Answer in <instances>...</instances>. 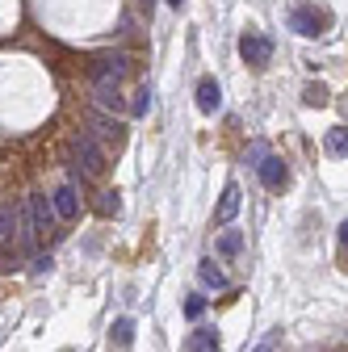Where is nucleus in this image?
<instances>
[{"mask_svg": "<svg viewBox=\"0 0 348 352\" xmlns=\"http://www.w3.org/2000/svg\"><path fill=\"white\" fill-rule=\"evenodd\" d=\"M185 315H189V319H202V315H206V298H197V294H193V298L185 302Z\"/></svg>", "mask_w": 348, "mask_h": 352, "instance_id": "aec40b11", "label": "nucleus"}, {"mask_svg": "<svg viewBox=\"0 0 348 352\" xmlns=\"http://www.w3.org/2000/svg\"><path fill=\"white\" fill-rule=\"evenodd\" d=\"M51 201H55V214H59V218H76V214H80V193H76V185H59V189L51 193Z\"/></svg>", "mask_w": 348, "mask_h": 352, "instance_id": "6e6552de", "label": "nucleus"}, {"mask_svg": "<svg viewBox=\"0 0 348 352\" xmlns=\"http://www.w3.org/2000/svg\"><path fill=\"white\" fill-rule=\"evenodd\" d=\"M51 264H55L51 256H34V264H30V273H34V277H42V273H51Z\"/></svg>", "mask_w": 348, "mask_h": 352, "instance_id": "412c9836", "label": "nucleus"}, {"mask_svg": "<svg viewBox=\"0 0 348 352\" xmlns=\"http://www.w3.org/2000/svg\"><path fill=\"white\" fill-rule=\"evenodd\" d=\"M109 340H113L118 348H130V344H135V323H130V319H118L113 331H109Z\"/></svg>", "mask_w": 348, "mask_h": 352, "instance_id": "dca6fc26", "label": "nucleus"}, {"mask_svg": "<svg viewBox=\"0 0 348 352\" xmlns=\"http://www.w3.org/2000/svg\"><path fill=\"white\" fill-rule=\"evenodd\" d=\"M290 30L302 34V38H319V34H323V17H319L311 5H294V9H290Z\"/></svg>", "mask_w": 348, "mask_h": 352, "instance_id": "7ed1b4c3", "label": "nucleus"}, {"mask_svg": "<svg viewBox=\"0 0 348 352\" xmlns=\"http://www.w3.org/2000/svg\"><path fill=\"white\" fill-rule=\"evenodd\" d=\"M323 147H327V155H348V130H344V126L327 130V139H323Z\"/></svg>", "mask_w": 348, "mask_h": 352, "instance_id": "2eb2a0df", "label": "nucleus"}, {"mask_svg": "<svg viewBox=\"0 0 348 352\" xmlns=\"http://www.w3.org/2000/svg\"><path fill=\"white\" fill-rule=\"evenodd\" d=\"M13 227H17V210L13 206H0V239H9Z\"/></svg>", "mask_w": 348, "mask_h": 352, "instance_id": "a211bd4d", "label": "nucleus"}, {"mask_svg": "<svg viewBox=\"0 0 348 352\" xmlns=\"http://www.w3.org/2000/svg\"><path fill=\"white\" fill-rule=\"evenodd\" d=\"M256 168H260V185H265V189H281V185H285V176H290L285 164H281L277 155H269L265 164H256Z\"/></svg>", "mask_w": 348, "mask_h": 352, "instance_id": "9d476101", "label": "nucleus"}, {"mask_svg": "<svg viewBox=\"0 0 348 352\" xmlns=\"http://www.w3.org/2000/svg\"><path fill=\"white\" fill-rule=\"evenodd\" d=\"M93 93H97V105H101V109H113V113H122V109H126V97H122L118 80L93 76Z\"/></svg>", "mask_w": 348, "mask_h": 352, "instance_id": "39448f33", "label": "nucleus"}, {"mask_svg": "<svg viewBox=\"0 0 348 352\" xmlns=\"http://www.w3.org/2000/svg\"><path fill=\"white\" fill-rule=\"evenodd\" d=\"M197 277H202L206 285H214V289H227V273H223L214 260H202V264H197Z\"/></svg>", "mask_w": 348, "mask_h": 352, "instance_id": "f8f14e48", "label": "nucleus"}, {"mask_svg": "<svg viewBox=\"0 0 348 352\" xmlns=\"http://www.w3.org/2000/svg\"><path fill=\"white\" fill-rule=\"evenodd\" d=\"M239 206H243V193H239V185H227V189H223V197H219V210H214V223H219V227H227L231 218L239 214Z\"/></svg>", "mask_w": 348, "mask_h": 352, "instance_id": "0eeeda50", "label": "nucleus"}, {"mask_svg": "<svg viewBox=\"0 0 348 352\" xmlns=\"http://www.w3.org/2000/svg\"><path fill=\"white\" fill-rule=\"evenodd\" d=\"M214 248H219V256H227V260H231V256H239V252H243V235H239V231H223Z\"/></svg>", "mask_w": 348, "mask_h": 352, "instance_id": "4468645a", "label": "nucleus"}, {"mask_svg": "<svg viewBox=\"0 0 348 352\" xmlns=\"http://www.w3.org/2000/svg\"><path fill=\"white\" fill-rule=\"evenodd\" d=\"M239 55H243V63H252V67H265V63L273 59V42L260 38V34H243V38H239Z\"/></svg>", "mask_w": 348, "mask_h": 352, "instance_id": "f03ea898", "label": "nucleus"}, {"mask_svg": "<svg viewBox=\"0 0 348 352\" xmlns=\"http://www.w3.org/2000/svg\"><path fill=\"white\" fill-rule=\"evenodd\" d=\"M126 72H130V59L122 55V51H105V55H97V63H93V76H105V80H126Z\"/></svg>", "mask_w": 348, "mask_h": 352, "instance_id": "423d86ee", "label": "nucleus"}, {"mask_svg": "<svg viewBox=\"0 0 348 352\" xmlns=\"http://www.w3.org/2000/svg\"><path fill=\"white\" fill-rule=\"evenodd\" d=\"M185 352H223L219 331H214V327H197V331L185 340Z\"/></svg>", "mask_w": 348, "mask_h": 352, "instance_id": "9b49d317", "label": "nucleus"}, {"mask_svg": "<svg viewBox=\"0 0 348 352\" xmlns=\"http://www.w3.org/2000/svg\"><path fill=\"white\" fill-rule=\"evenodd\" d=\"M97 210H101V214H118V193H101Z\"/></svg>", "mask_w": 348, "mask_h": 352, "instance_id": "4be33fe9", "label": "nucleus"}, {"mask_svg": "<svg viewBox=\"0 0 348 352\" xmlns=\"http://www.w3.org/2000/svg\"><path fill=\"white\" fill-rule=\"evenodd\" d=\"M25 206H30V214H34V231H38V239H42V235L55 227V218H59V214H55V201H51L47 193H30Z\"/></svg>", "mask_w": 348, "mask_h": 352, "instance_id": "f257e3e1", "label": "nucleus"}, {"mask_svg": "<svg viewBox=\"0 0 348 352\" xmlns=\"http://www.w3.org/2000/svg\"><path fill=\"white\" fill-rule=\"evenodd\" d=\"M93 135H101V139H118V135H122V122L109 118V113H93Z\"/></svg>", "mask_w": 348, "mask_h": 352, "instance_id": "ddd939ff", "label": "nucleus"}, {"mask_svg": "<svg viewBox=\"0 0 348 352\" xmlns=\"http://www.w3.org/2000/svg\"><path fill=\"white\" fill-rule=\"evenodd\" d=\"M273 348H277V336H269V340H265V344H256V348H252V352H273Z\"/></svg>", "mask_w": 348, "mask_h": 352, "instance_id": "5701e85b", "label": "nucleus"}, {"mask_svg": "<svg viewBox=\"0 0 348 352\" xmlns=\"http://www.w3.org/2000/svg\"><path fill=\"white\" fill-rule=\"evenodd\" d=\"M168 5H172V9H181V5H185V0H168Z\"/></svg>", "mask_w": 348, "mask_h": 352, "instance_id": "393cba45", "label": "nucleus"}, {"mask_svg": "<svg viewBox=\"0 0 348 352\" xmlns=\"http://www.w3.org/2000/svg\"><path fill=\"white\" fill-rule=\"evenodd\" d=\"M340 243L348 248V218H344V223H340Z\"/></svg>", "mask_w": 348, "mask_h": 352, "instance_id": "b1692460", "label": "nucleus"}, {"mask_svg": "<svg viewBox=\"0 0 348 352\" xmlns=\"http://www.w3.org/2000/svg\"><path fill=\"white\" fill-rule=\"evenodd\" d=\"M219 105H223V88H219V80L206 76V80L197 84V109H202V113H214Z\"/></svg>", "mask_w": 348, "mask_h": 352, "instance_id": "1a4fd4ad", "label": "nucleus"}, {"mask_svg": "<svg viewBox=\"0 0 348 352\" xmlns=\"http://www.w3.org/2000/svg\"><path fill=\"white\" fill-rule=\"evenodd\" d=\"M76 155H80V164H84V176H97L101 168H105V155H101V147H97V139L93 135H76Z\"/></svg>", "mask_w": 348, "mask_h": 352, "instance_id": "20e7f679", "label": "nucleus"}, {"mask_svg": "<svg viewBox=\"0 0 348 352\" xmlns=\"http://www.w3.org/2000/svg\"><path fill=\"white\" fill-rule=\"evenodd\" d=\"M302 101H307V105H327V88H323V84H311Z\"/></svg>", "mask_w": 348, "mask_h": 352, "instance_id": "6ab92c4d", "label": "nucleus"}, {"mask_svg": "<svg viewBox=\"0 0 348 352\" xmlns=\"http://www.w3.org/2000/svg\"><path fill=\"white\" fill-rule=\"evenodd\" d=\"M147 109H151V88L143 84L139 93H135V101H130V113H135V118H147Z\"/></svg>", "mask_w": 348, "mask_h": 352, "instance_id": "f3484780", "label": "nucleus"}]
</instances>
